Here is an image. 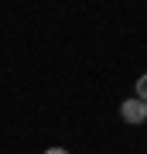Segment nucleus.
I'll use <instances>...</instances> for the list:
<instances>
[{"label":"nucleus","mask_w":147,"mask_h":154,"mask_svg":"<svg viewBox=\"0 0 147 154\" xmlns=\"http://www.w3.org/2000/svg\"><path fill=\"white\" fill-rule=\"evenodd\" d=\"M120 120L123 123H144V99H137V96L123 99L120 103Z\"/></svg>","instance_id":"obj_1"},{"label":"nucleus","mask_w":147,"mask_h":154,"mask_svg":"<svg viewBox=\"0 0 147 154\" xmlns=\"http://www.w3.org/2000/svg\"><path fill=\"white\" fill-rule=\"evenodd\" d=\"M137 99H144V103H147V72L137 79Z\"/></svg>","instance_id":"obj_2"},{"label":"nucleus","mask_w":147,"mask_h":154,"mask_svg":"<svg viewBox=\"0 0 147 154\" xmlns=\"http://www.w3.org/2000/svg\"><path fill=\"white\" fill-rule=\"evenodd\" d=\"M44 154H69V151H65V147H48Z\"/></svg>","instance_id":"obj_3"},{"label":"nucleus","mask_w":147,"mask_h":154,"mask_svg":"<svg viewBox=\"0 0 147 154\" xmlns=\"http://www.w3.org/2000/svg\"><path fill=\"white\" fill-rule=\"evenodd\" d=\"M144 123H147V103H144Z\"/></svg>","instance_id":"obj_4"}]
</instances>
